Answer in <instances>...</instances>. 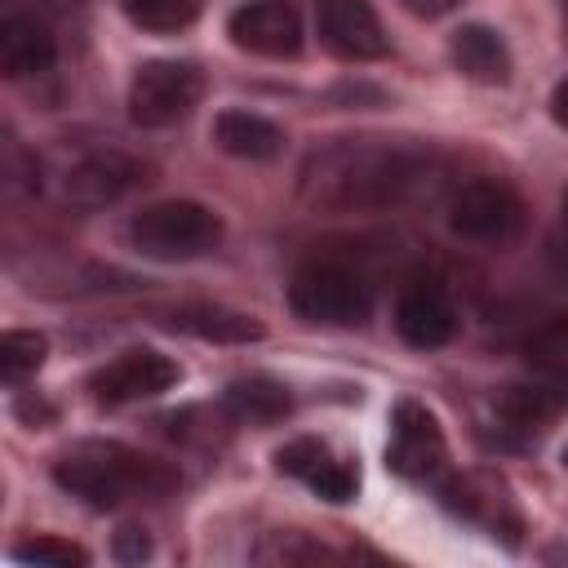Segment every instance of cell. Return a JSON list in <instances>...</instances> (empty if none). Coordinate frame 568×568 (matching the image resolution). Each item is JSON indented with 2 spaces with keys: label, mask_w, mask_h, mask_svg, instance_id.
<instances>
[{
  "label": "cell",
  "mask_w": 568,
  "mask_h": 568,
  "mask_svg": "<svg viewBox=\"0 0 568 568\" xmlns=\"http://www.w3.org/2000/svg\"><path fill=\"white\" fill-rule=\"evenodd\" d=\"M13 559L62 564V568H71V564H89V555H84L80 546H71V541H58V537H36V541H22V546H13Z\"/></svg>",
  "instance_id": "cell-24"
},
{
  "label": "cell",
  "mask_w": 568,
  "mask_h": 568,
  "mask_svg": "<svg viewBox=\"0 0 568 568\" xmlns=\"http://www.w3.org/2000/svg\"><path fill=\"white\" fill-rule=\"evenodd\" d=\"M564 466H568V444H564Z\"/></svg>",
  "instance_id": "cell-29"
},
{
  "label": "cell",
  "mask_w": 568,
  "mask_h": 568,
  "mask_svg": "<svg viewBox=\"0 0 568 568\" xmlns=\"http://www.w3.org/2000/svg\"><path fill=\"white\" fill-rule=\"evenodd\" d=\"M413 18H444V13H453L462 0H399Z\"/></svg>",
  "instance_id": "cell-26"
},
{
  "label": "cell",
  "mask_w": 568,
  "mask_h": 568,
  "mask_svg": "<svg viewBox=\"0 0 568 568\" xmlns=\"http://www.w3.org/2000/svg\"><path fill=\"white\" fill-rule=\"evenodd\" d=\"M204 93V75L195 62L182 58H151L133 71L129 80V120L142 129H164L178 124L195 111Z\"/></svg>",
  "instance_id": "cell-5"
},
{
  "label": "cell",
  "mask_w": 568,
  "mask_h": 568,
  "mask_svg": "<svg viewBox=\"0 0 568 568\" xmlns=\"http://www.w3.org/2000/svg\"><path fill=\"white\" fill-rule=\"evenodd\" d=\"M146 182V164L124 155V151H89L80 155L67 178H62V195L80 209H102L124 200L129 191H138Z\"/></svg>",
  "instance_id": "cell-11"
},
{
  "label": "cell",
  "mask_w": 568,
  "mask_h": 568,
  "mask_svg": "<svg viewBox=\"0 0 568 568\" xmlns=\"http://www.w3.org/2000/svg\"><path fill=\"white\" fill-rule=\"evenodd\" d=\"M213 146L235 155V160H275L284 151V129L257 111H217L213 115Z\"/></svg>",
  "instance_id": "cell-18"
},
{
  "label": "cell",
  "mask_w": 568,
  "mask_h": 568,
  "mask_svg": "<svg viewBox=\"0 0 568 568\" xmlns=\"http://www.w3.org/2000/svg\"><path fill=\"white\" fill-rule=\"evenodd\" d=\"M58 58V44H53V31L31 18V13H9L0 22V71L4 80H27V75H40L49 71Z\"/></svg>",
  "instance_id": "cell-15"
},
{
  "label": "cell",
  "mask_w": 568,
  "mask_h": 568,
  "mask_svg": "<svg viewBox=\"0 0 568 568\" xmlns=\"http://www.w3.org/2000/svg\"><path fill=\"white\" fill-rule=\"evenodd\" d=\"M555 9H559V22H564V40H568V0H555Z\"/></svg>",
  "instance_id": "cell-28"
},
{
  "label": "cell",
  "mask_w": 568,
  "mask_h": 568,
  "mask_svg": "<svg viewBox=\"0 0 568 568\" xmlns=\"http://www.w3.org/2000/svg\"><path fill=\"white\" fill-rule=\"evenodd\" d=\"M559 413H564V395L555 386H510L497 399V417L506 422V430H519V435L546 430Z\"/></svg>",
  "instance_id": "cell-20"
},
{
  "label": "cell",
  "mask_w": 568,
  "mask_h": 568,
  "mask_svg": "<svg viewBox=\"0 0 568 568\" xmlns=\"http://www.w3.org/2000/svg\"><path fill=\"white\" fill-rule=\"evenodd\" d=\"M164 324L173 333H191L200 342H222V346H244V342H257L266 328L244 315V311H231V306H217V302H186V306H173L164 315Z\"/></svg>",
  "instance_id": "cell-17"
},
{
  "label": "cell",
  "mask_w": 568,
  "mask_h": 568,
  "mask_svg": "<svg viewBox=\"0 0 568 568\" xmlns=\"http://www.w3.org/2000/svg\"><path fill=\"white\" fill-rule=\"evenodd\" d=\"M288 408H293V395L275 377H235L222 390V413L244 426H271V422L288 417Z\"/></svg>",
  "instance_id": "cell-19"
},
{
  "label": "cell",
  "mask_w": 568,
  "mask_h": 568,
  "mask_svg": "<svg viewBox=\"0 0 568 568\" xmlns=\"http://www.w3.org/2000/svg\"><path fill=\"white\" fill-rule=\"evenodd\" d=\"M129 22H138L142 31H182L195 22L200 0H120Z\"/></svg>",
  "instance_id": "cell-23"
},
{
  "label": "cell",
  "mask_w": 568,
  "mask_h": 568,
  "mask_svg": "<svg viewBox=\"0 0 568 568\" xmlns=\"http://www.w3.org/2000/svg\"><path fill=\"white\" fill-rule=\"evenodd\" d=\"M524 355L537 373L555 377V382H568V315L564 320H550L541 324L528 342H524Z\"/></svg>",
  "instance_id": "cell-22"
},
{
  "label": "cell",
  "mask_w": 568,
  "mask_h": 568,
  "mask_svg": "<svg viewBox=\"0 0 568 568\" xmlns=\"http://www.w3.org/2000/svg\"><path fill=\"white\" fill-rule=\"evenodd\" d=\"M435 488H439V497H444V506H448L453 515H462V519L488 528V532L501 537L506 546L519 541V528H524V524H519V510H515L506 484H497L493 475H444Z\"/></svg>",
  "instance_id": "cell-12"
},
{
  "label": "cell",
  "mask_w": 568,
  "mask_h": 568,
  "mask_svg": "<svg viewBox=\"0 0 568 568\" xmlns=\"http://www.w3.org/2000/svg\"><path fill=\"white\" fill-rule=\"evenodd\" d=\"M564 213H568V195H564Z\"/></svg>",
  "instance_id": "cell-30"
},
{
  "label": "cell",
  "mask_w": 568,
  "mask_h": 568,
  "mask_svg": "<svg viewBox=\"0 0 568 568\" xmlns=\"http://www.w3.org/2000/svg\"><path fill=\"white\" fill-rule=\"evenodd\" d=\"M386 466L413 484H439L448 475V444H444V430L426 404H417V399L395 404Z\"/></svg>",
  "instance_id": "cell-7"
},
{
  "label": "cell",
  "mask_w": 568,
  "mask_h": 568,
  "mask_svg": "<svg viewBox=\"0 0 568 568\" xmlns=\"http://www.w3.org/2000/svg\"><path fill=\"white\" fill-rule=\"evenodd\" d=\"M448 58H453V67H457L466 80H475V84H506L510 71H515L506 40H501L493 27H484V22L457 27V31L448 36Z\"/></svg>",
  "instance_id": "cell-16"
},
{
  "label": "cell",
  "mask_w": 568,
  "mask_h": 568,
  "mask_svg": "<svg viewBox=\"0 0 568 568\" xmlns=\"http://www.w3.org/2000/svg\"><path fill=\"white\" fill-rule=\"evenodd\" d=\"M288 306L306 320V324H328V328H351L364 324L373 311V284L364 271L333 262V257H315L306 266L293 271L288 280Z\"/></svg>",
  "instance_id": "cell-4"
},
{
  "label": "cell",
  "mask_w": 568,
  "mask_h": 568,
  "mask_svg": "<svg viewBox=\"0 0 568 568\" xmlns=\"http://www.w3.org/2000/svg\"><path fill=\"white\" fill-rule=\"evenodd\" d=\"M550 115H555V124L568 129V80L555 84V93H550Z\"/></svg>",
  "instance_id": "cell-27"
},
{
  "label": "cell",
  "mask_w": 568,
  "mask_h": 568,
  "mask_svg": "<svg viewBox=\"0 0 568 568\" xmlns=\"http://www.w3.org/2000/svg\"><path fill=\"white\" fill-rule=\"evenodd\" d=\"M395 333L417 351L444 346L457 333V306H453V293L439 275L417 271L399 284V293H395Z\"/></svg>",
  "instance_id": "cell-9"
},
{
  "label": "cell",
  "mask_w": 568,
  "mask_h": 568,
  "mask_svg": "<svg viewBox=\"0 0 568 568\" xmlns=\"http://www.w3.org/2000/svg\"><path fill=\"white\" fill-rule=\"evenodd\" d=\"M53 484L89 510H115L138 497H164L178 475L120 439H80L53 457Z\"/></svg>",
  "instance_id": "cell-2"
},
{
  "label": "cell",
  "mask_w": 568,
  "mask_h": 568,
  "mask_svg": "<svg viewBox=\"0 0 568 568\" xmlns=\"http://www.w3.org/2000/svg\"><path fill=\"white\" fill-rule=\"evenodd\" d=\"M178 377H182V368L169 355H160L151 346H133V351H120L115 359H106L102 368H93L89 395L102 408H120V404L164 395L169 386H178Z\"/></svg>",
  "instance_id": "cell-8"
},
{
  "label": "cell",
  "mask_w": 568,
  "mask_h": 568,
  "mask_svg": "<svg viewBox=\"0 0 568 568\" xmlns=\"http://www.w3.org/2000/svg\"><path fill=\"white\" fill-rule=\"evenodd\" d=\"M44 355H49V342H44V333H31V328H9L4 337H0V377L9 382V386H18V382H27L40 364H44Z\"/></svg>",
  "instance_id": "cell-21"
},
{
  "label": "cell",
  "mask_w": 568,
  "mask_h": 568,
  "mask_svg": "<svg viewBox=\"0 0 568 568\" xmlns=\"http://www.w3.org/2000/svg\"><path fill=\"white\" fill-rule=\"evenodd\" d=\"M524 200L501 178H470L448 191V226L475 244H510L524 231Z\"/></svg>",
  "instance_id": "cell-6"
},
{
  "label": "cell",
  "mask_w": 568,
  "mask_h": 568,
  "mask_svg": "<svg viewBox=\"0 0 568 568\" xmlns=\"http://www.w3.org/2000/svg\"><path fill=\"white\" fill-rule=\"evenodd\" d=\"M129 244L151 262H191L222 244V217L200 200H160L129 217Z\"/></svg>",
  "instance_id": "cell-3"
},
{
  "label": "cell",
  "mask_w": 568,
  "mask_h": 568,
  "mask_svg": "<svg viewBox=\"0 0 568 568\" xmlns=\"http://www.w3.org/2000/svg\"><path fill=\"white\" fill-rule=\"evenodd\" d=\"M275 466L284 475H293L297 484H306L315 497L324 501H351L355 488H359V466L351 457H342L328 439H315V435H302V439H288L280 453H275Z\"/></svg>",
  "instance_id": "cell-10"
},
{
  "label": "cell",
  "mask_w": 568,
  "mask_h": 568,
  "mask_svg": "<svg viewBox=\"0 0 568 568\" xmlns=\"http://www.w3.org/2000/svg\"><path fill=\"white\" fill-rule=\"evenodd\" d=\"M444 160L430 146L390 138H342L302 169V200L328 213L399 209L439 186Z\"/></svg>",
  "instance_id": "cell-1"
},
{
  "label": "cell",
  "mask_w": 568,
  "mask_h": 568,
  "mask_svg": "<svg viewBox=\"0 0 568 568\" xmlns=\"http://www.w3.org/2000/svg\"><path fill=\"white\" fill-rule=\"evenodd\" d=\"M315 31H320L324 49L346 62H373V58H386V49H390L368 0H320Z\"/></svg>",
  "instance_id": "cell-13"
},
{
  "label": "cell",
  "mask_w": 568,
  "mask_h": 568,
  "mask_svg": "<svg viewBox=\"0 0 568 568\" xmlns=\"http://www.w3.org/2000/svg\"><path fill=\"white\" fill-rule=\"evenodd\" d=\"M231 40L262 58H293L302 49V18L288 0H248L226 22Z\"/></svg>",
  "instance_id": "cell-14"
},
{
  "label": "cell",
  "mask_w": 568,
  "mask_h": 568,
  "mask_svg": "<svg viewBox=\"0 0 568 568\" xmlns=\"http://www.w3.org/2000/svg\"><path fill=\"white\" fill-rule=\"evenodd\" d=\"M146 555H151V537H146L142 528L129 524V528L115 532V559H120V564H142Z\"/></svg>",
  "instance_id": "cell-25"
}]
</instances>
